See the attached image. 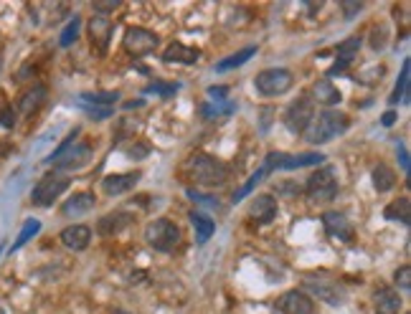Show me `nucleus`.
Wrapping results in <instances>:
<instances>
[{
	"instance_id": "nucleus-1",
	"label": "nucleus",
	"mask_w": 411,
	"mask_h": 314,
	"mask_svg": "<svg viewBox=\"0 0 411 314\" xmlns=\"http://www.w3.org/2000/svg\"><path fill=\"white\" fill-rule=\"evenodd\" d=\"M183 175L193 180L196 185H206V188H216L228 180V165L221 163L219 157L206 155V152H196L190 155L183 165Z\"/></svg>"
},
{
	"instance_id": "nucleus-2",
	"label": "nucleus",
	"mask_w": 411,
	"mask_h": 314,
	"mask_svg": "<svg viewBox=\"0 0 411 314\" xmlns=\"http://www.w3.org/2000/svg\"><path fill=\"white\" fill-rule=\"evenodd\" d=\"M350 127L348 114L336 112V109H325V112L315 114L310 127L305 130V142L310 145H328L338 134H343Z\"/></svg>"
},
{
	"instance_id": "nucleus-3",
	"label": "nucleus",
	"mask_w": 411,
	"mask_h": 314,
	"mask_svg": "<svg viewBox=\"0 0 411 314\" xmlns=\"http://www.w3.org/2000/svg\"><path fill=\"white\" fill-rule=\"evenodd\" d=\"M145 241H147V246L155 249V251L171 253V251H176V246L180 244V231H178V226L173 220L158 218V220H152V223H147Z\"/></svg>"
},
{
	"instance_id": "nucleus-4",
	"label": "nucleus",
	"mask_w": 411,
	"mask_h": 314,
	"mask_svg": "<svg viewBox=\"0 0 411 314\" xmlns=\"http://www.w3.org/2000/svg\"><path fill=\"white\" fill-rule=\"evenodd\" d=\"M305 193L312 203H330L338 195V175L333 168H320L307 177Z\"/></svg>"
},
{
	"instance_id": "nucleus-5",
	"label": "nucleus",
	"mask_w": 411,
	"mask_h": 314,
	"mask_svg": "<svg viewBox=\"0 0 411 314\" xmlns=\"http://www.w3.org/2000/svg\"><path fill=\"white\" fill-rule=\"evenodd\" d=\"M292 71L287 69H264L257 74L254 87L262 96H282L292 89Z\"/></svg>"
},
{
	"instance_id": "nucleus-6",
	"label": "nucleus",
	"mask_w": 411,
	"mask_h": 314,
	"mask_svg": "<svg viewBox=\"0 0 411 314\" xmlns=\"http://www.w3.org/2000/svg\"><path fill=\"white\" fill-rule=\"evenodd\" d=\"M71 180L69 177H61V175H46L38 180V185L33 188L31 193V203L38 208H49L54 201H59L66 190H69Z\"/></svg>"
},
{
	"instance_id": "nucleus-7",
	"label": "nucleus",
	"mask_w": 411,
	"mask_h": 314,
	"mask_svg": "<svg viewBox=\"0 0 411 314\" xmlns=\"http://www.w3.org/2000/svg\"><path fill=\"white\" fill-rule=\"evenodd\" d=\"M122 44H125V51L130 56L140 58V56H150L152 51L158 49L160 38L152 31H147V28H142V25H133V28H127L125 31Z\"/></svg>"
},
{
	"instance_id": "nucleus-8",
	"label": "nucleus",
	"mask_w": 411,
	"mask_h": 314,
	"mask_svg": "<svg viewBox=\"0 0 411 314\" xmlns=\"http://www.w3.org/2000/svg\"><path fill=\"white\" fill-rule=\"evenodd\" d=\"M312 117H315V104L307 96L292 101L285 112V127L292 134H305V130L310 127Z\"/></svg>"
},
{
	"instance_id": "nucleus-9",
	"label": "nucleus",
	"mask_w": 411,
	"mask_h": 314,
	"mask_svg": "<svg viewBox=\"0 0 411 314\" xmlns=\"http://www.w3.org/2000/svg\"><path fill=\"white\" fill-rule=\"evenodd\" d=\"M305 289L315 294L320 302L330 304V307H341L345 304V287L341 282H333V279H307L305 282Z\"/></svg>"
},
{
	"instance_id": "nucleus-10",
	"label": "nucleus",
	"mask_w": 411,
	"mask_h": 314,
	"mask_svg": "<svg viewBox=\"0 0 411 314\" xmlns=\"http://www.w3.org/2000/svg\"><path fill=\"white\" fill-rule=\"evenodd\" d=\"M89 160H92V145H89V142H74V145L66 147L59 157H54L51 163L59 170H79V168H84Z\"/></svg>"
},
{
	"instance_id": "nucleus-11",
	"label": "nucleus",
	"mask_w": 411,
	"mask_h": 314,
	"mask_svg": "<svg viewBox=\"0 0 411 314\" xmlns=\"http://www.w3.org/2000/svg\"><path fill=\"white\" fill-rule=\"evenodd\" d=\"M272 157H274V170H300V168H310V165H320L325 160L323 152H302V155L272 152Z\"/></svg>"
},
{
	"instance_id": "nucleus-12",
	"label": "nucleus",
	"mask_w": 411,
	"mask_h": 314,
	"mask_svg": "<svg viewBox=\"0 0 411 314\" xmlns=\"http://www.w3.org/2000/svg\"><path fill=\"white\" fill-rule=\"evenodd\" d=\"M112 31H114V23L107 15H99V13H97V15L89 18V38H92V46H94L97 51H107Z\"/></svg>"
},
{
	"instance_id": "nucleus-13",
	"label": "nucleus",
	"mask_w": 411,
	"mask_h": 314,
	"mask_svg": "<svg viewBox=\"0 0 411 314\" xmlns=\"http://www.w3.org/2000/svg\"><path fill=\"white\" fill-rule=\"evenodd\" d=\"M277 304H279V309H282V314H312L315 312L312 299L300 289L285 291V294L279 296Z\"/></svg>"
},
{
	"instance_id": "nucleus-14",
	"label": "nucleus",
	"mask_w": 411,
	"mask_h": 314,
	"mask_svg": "<svg viewBox=\"0 0 411 314\" xmlns=\"http://www.w3.org/2000/svg\"><path fill=\"white\" fill-rule=\"evenodd\" d=\"M323 226L325 231L333 236V239L338 241H345V244H350L353 241V226H350V220L345 218L343 213H338V211H328V213L323 215Z\"/></svg>"
},
{
	"instance_id": "nucleus-15",
	"label": "nucleus",
	"mask_w": 411,
	"mask_h": 314,
	"mask_svg": "<svg viewBox=\"0 0 411 314\" xmlns=\"http://www.w3.org/2000/svg\"><path fill=\"white\" fill-rule=\"evenodd\" d=\"M137 172H117V175H107L102 180V190L107 195H125L137 185Z\"/></svg>"
},
{
	"instance_id": "nucleus-16",
	"label": "nucleus",
	"mask_w": 411,
	"mask_h": 314,
	"mask_svg": "<svg viewBox=\"0 0 411 314\" xmlns=\"http://www.w3.org/2000/svg\"><path fill=\"white\" fill-rule=\"evenodd\" d=\"M59 239H61V244L66 246V249H71V251H84L89 246V241H92V228L76 223V226L63 228Z\"/></svg>"
},
{
	"instance_id": "nucleus-17",
	"label": "nucleus",
	"mask_w": 411,
	"mask_h": 314,
	"mask_svg": "<svg viewBox=\"0 0 411 314\" xmlns=\"http://www.w3.org/2000/svg\"><path fill=\"white\" fill-rule=\"evenodd\" d=\"M249 215H252L257 223H272L274 215H277V201H274L272 195H257L252 201V206H249Z\"/></svg>"
},
{
	"instance_id": "nucleus-18",
	"label": "nucleus",
	"mask_w": 411,
	"mask_h": 314,
	"mask_svg": "<svg viewBox=\"0 0 411 314\" xmlns=\"http://www.w3.org/2000/svg\"><path fill=\"white\" fill-rule=\"evenodd\" d=\"M358 49H361V38H358V36L348 38V41H343V44L338 46V58H336V63H333V66L328 69V76H336V74H341V71L348 69L350 61H353L355 54H358Z\"/></svg>"
},
{
	"instance_id": "nucleus-19",
	"label": "nucleus",
	"mask_w": 411,
	"mask_h": 314,
	"mask_svg": "<svg viewBox=\"0 0 411 314\" xmlns=\"http://www.w3.org/2000/svg\"><path fill=\"white\" fill-rule=\"evenodd\" d=\"M133 220H135L133 213H127V211H114V213L104 215V218L97 223V231H99L102 236H117V233L125 231Z\"/></svg>"
},
{
	"instance_id": "nucleus-20",
	"label": "nucleus",
	"mask_w": 411,
	"mask_h": 314,
	"mask_svg": "<svg viewBox=\"0 0 411 314\" xmlns=\"http://www.w3.org/2000/svg\"><path fill=\"white\" fill-rule=\"evenodd\" d=\"M401 296L391 287H384L374 294V309L376 314H399L401 312Z\"/></svg>"
},
{
	"instance_id": "nucleus-21",
	"label": "nucleus",
	"mask_w": 411,
	"mask_h": 314,
	"mask_svg": "<svg viewBox=\"0 0 411 314\" xmlns=\"http://www.w3.org/2000/svg\"><path fill=\"white\" fill-rule=\"evenodd\" d=\"M343 94L341 89L336 84L330 82V79H320V82L312 87V104H325V107H333V104H341Z\"/></svg>"
},
{
	"instance_id": "nucleus-22",
	"label": "nucleus",
	"mask_w": 411,
	"mask_h": 314,
	"mask_svg": "<svg viewBox=\"0 0 411 314\" xmlns=\"http://www.w3.org/2000/svg\"><path fill=\"white\" fill-rule=\"evenodd\" d=\"M198 58H201V51L190 49V46L180 44V41H173V44L163 51V61H168V63H196Z\"/></svg>"
},
{
	"instance_id": "nucleus-23",
	"label": "nucleus",
	"mask_w": 411,
	"mask_h": 314,
	"mask_svg": "<svg viewBox=\"0 0 411 314\" xmlns=\"http://www.w3.org/2000/svg\"><path fill=\"white\" fill-rule=\"evenodd\" d=\"M94 193H89V190H82V193H74L69 198V201L63 203V208H61V213L63 215H84V213H89V211H92V208H94Z\"/></svg>"
},
{
	"instance_id": "nucleus-24",
	"label": "nucleus",
	"mask_w": 411,
	"mask_h": 314,
	"mask_svg": "<svg viewBox=\"0 0 411 314\" xmlns=\"http://www.w3.org/2000/svg\"><path fill=\"white\" fill-rule=\"evenodd\" d=\"M272 170H274V157H272V152H269V155H266V160H264V165H262V168L257 170V172H254V175L249 177V180L244 182V185H241V188L234 193V203L244 201V198H247V195L252 193V190L257 188V185H259V182L264 180L269 172H272Z\"/></svg>"
},
{
	"instance_id": "nucleus-25",
	"label": "nucleus",
	"mask_w": 411,
	"mask_h": 314,
	"mask_svg": "<svg viewBox=\"0 0 411 314\" xmlns=\"http://www.w3.org/2000/svg\"><path fill=\"white\" fill-rule=\"evenodd\" d=\"M188 218H190V226L196 228V241H198V244H206V241L214 236L216 223L206 213H201V211H190Z\"/></svg>"
},
{
	"instance_id": "nucleus-26",
	"label": "nucleus",
	"mask_w": 411,
	"mask_h": 314,
	"mask_svg": "<svg viewBox=\"0 0 411 314\" xmlns=\"http://www.w3.org/2000/svg\"><path fill=\"white\" fill-rule=\"evenodd\" d=\"M384 218L393 220V223H401V226H409V220H411V203H409V198H399V201H393L391 206H386V211H384Z\"/></svg>"
},
{
	"instance_id": "nucleus-27",
	"label": "nucleus",
	"mask_w": 411,
	"mask_h": 314,
	"mask_svg": "<svg viewBox=\"0 0 411 314\" xmlns=\"http://www.w3.org/2000/svg\"><path fill=\"white\" fill-rule=\"evenodd\" d=\"M46 101V87H33L31 92H25L23 96H20V101H18V109L20 112L28 117V114H33L36 112L41 104Z\"/></svg>"
},
{
	"instance_id": "nucleus-28",
	"label": "nucleus",
	"mask_w": 411,
	"mask_h": 314,
	"mask_svg": "<svg viewBox=\"0 0 411 314\" xmlns=\"http://www.w3.org/2000/svg\"><path fill=\"white\" fill-rule=\"evenodd\" d=\"M236 112V104H231V101H206V104H201V109H198V114H201L203 120H216V117H228V114Z\"/></svg>"
},
{
	"instance_id": "nucleus-29",
	"label": "nucleus",
	"mask_w": 411,
	"mask_h": 314,
	"mask_svg": "<svg viewBox=\"0 0 411 314\" xmlns=\"http://www.w3.org/2000/svg\"><path fill=\"white\" fill-rule=\"evenodd\" d=\"M393 185H396V172L384 163L376 165L374 168V188L379 190V193H388Z\"/></svg>"
},
{
	"instance_id": "nucleus-30",
	"label": "nucleus",
	"mask_w": 411,
	"mask_h": 314,
	"mask_svg": "<svg viewBox=\"0 0 411 314\" xmlns=\"http://www.w3.org/2000/svg\"><path fill=\"white\" fill-rule=\"evenodd\" d=\"M254 54H257V46H247V49L236 51V54H231L228 58L216 63V71H231V69H236V66H244Z\"/></svg>"
},
{
	"instance_id": "nucleus-31",
	"label": "nucleus",
	"mask_w": 411,
	"mask_h": 314,
	"mask_svg": "<svg viewBox=\"0 0 411 314\" xmlns=\"http://www.w3.org/2000/svg\"><path fill=\"white\" fill-rule=\"evenodd\" d=\"M79 99H82V104H87V107L112 109L114 101L120 99V92H99V94H82Z\"/></svg>"
},
{
	"instance_id": "nucleus-32",
	"label": "nucleus",
	"mask_w": 411,
	"mask_h": 314,
	"mask_svg": "<svg viewBox=\"0 0 411 314\" xmlns=\"http://www.w3.org/2000/svg\"><path fill=\"white\" fill-rule=\"evenodd\" d=\"M409 71H411V61L406 58L404 66H401V76L396 87H393V94H391V104H399L401 99H409Z\"/></svg>"
},
{
	"instance_id": "nucleus-33",
	"label": "nucleus",
	"mask_w": 411,
	"mask_h": 314,
	"mask_svg": "<svg viewBox=\"0 0 411 314\" xmlns=\"http://www.w3.org/2000/svg\"><path fill=\"white\" fill-rule=\"evenodd\" d=\"M36 233H41V220H36V218H28L23 223V228H20V233H18V239H16V244L11 246V251H18V249H23L28 241L36 236Z\"/></svg>"
},
{
	"instance_id": "nucleus-34",
	"label": "nucleus",
	"mask_w": 411,
	"mask_h": 314,
	"mask_svg": "<svg viewBox=\"0 0 411 314\" xmlns=\"http://www.w3.org/2000/svg\"><path fill=\"white\" fill-rule=\"evenodd\" d=\"M79 31H82V18L74 15V18L66 23V28L61 31V36H59V46H61V49H69L76 38H79Z\"/></svg>"
},
{
	"instance_id": "nucleus-35",
	"label": "nucleus",
	"mask_w": 411,
	"mask_h": 314,
	"mask_svg": "<svg viewBox=\"0 0 411 314\" xmlns=\"http://www.w3.org/2000/svg\"><path fill=\"white\" fill-rule=\"evenodd\" d=\"M178 92V84H150V87H145V94H158V96H171Z\"/></svg>"
},
{
	"instance_id": "nucleus-36",
	"label": "nucleus",
	"mask_w": 411,
	"mask_h": 314,
	"mask_svg": "<svg viewBox=\"0 0 411 314\" xmlns=\"http://www.w3.org/2000/svg\"><path fill=\"white\" fill-rule=\"evenodd\" d=\"M185 193H188V198L193 203H201V206H209V208H219V201L211 198V195H203V193H198V190H193V188H188Z\"/></svg>"
},
{
	"instance_id": "nucleus-37",
	"label": "nucleus",
	"mask_w": 411,
	"mask_h": 314,
	"mask_svg": "<svg viewBox=\"0 0 411 314\" xmlns=\"http://www.w3.org/2000/svg\"><path fill=\"white\" fill-rule=\"evenodd\" d=\"M0 127H6V130L16 127V109L8 104H0Z\"/></svg>"
},
{
	"instance_id": "nucleus-38",
	"label": "nucleus",
	"mask_w": 411,
	"mask_h": 314,
	"mask_svg": "<svg viewBox=\"0 0 411 314\" xmlns=\"http://www.w3.org/2000/svg\"><path fill=\"white\" fill-rule=\"evenodd\" d=\"M393 279H396V284H399L401 289H409L411 287V266H401V269H396Z\"/></svg>"
},
{
	"instance_id": "nucleus-39",
	"label": "nucleus",
	"mask_w": 411,
	"mask_h": 314,
	"mask_svg": "<svg viewBox=\"0 0 411 314\" xmlns=\"http://www.w3.org/2000/svg\"><path fill=\"white\" fill-rule=\"evenodd\" d=\"M84 107V112L92 117L94 122H102V120H109L112 117V109H102V107H87V104H82Z\"/></svg>"
},
{
	"instance_id": "nucleus-40",
	"label": "nucleus",
	"mask_w": 411,
	"mask_h": 314,
	"mask_svg": "<svg viewBox=\"0 0 411 314\" xmlns=\"http://www.w3.org/2000/svg\"><path fill=\"white\" fill-rule=\"evenodd\" d=\"M371 46H374L376 51H381L386 46V31H384V28H374V33H371Z\"/></svg>"
},
{
	"instance_id": "nucleus-41",
	"label": "nucleus",
	"mask_w": 411,
	"mask_h": 314,
	"mask_svg": "<svg viewBox=\"0 0 411 314\" xmlns=\"http://www.w3.org/2000/svg\"><path fill=\"white\" fill-rule=\"evenodd\" d=\"M361 11H363V3H343V15H345V20H353Z\"/></svg>"
},
{
	"instance_id": "nucleus-42",
	"label": "nucleus",
	"mask_w": 411,
	"mask_h": 314,
	"mask_svg": "<svg viewBox=\"0 0 411 314\" xmlns=\"http://www.w3.org/2000/svg\"><path fill=\"white\" fill-rule=\"evenodd\" d=\"M228 94V87H209V96L211 101H223Z\"/></svg>"
},
{
	"instance_id": "nucleus-43",
	"label": "nucleus",
	"mask_w": 411,
	"mask_h": 314,
	"mask_svg": "<svg viewBox=\"0 0 411 314\" xmlns=\"http://www.w3.org/2000/svg\"><path fill=\"white\" fill-rule=\"evenodd\" d=\"M399 160H401V168H404V172L409 175V152H406L404 142H399Z\"/></svg>"
},
{
	"instance_id": "nucleus-44",
	"label": "nucleus",
	"mask_w": 411,
	"mask_h": 314,
	"mask_svg": "<svg viewBox=\"0 0 411 314\" xmlns=\"http://www.w3.org/2000/svg\"><path fill=\"white\" fill-rule=\"evenodd\" d=\"M393 122H396V112H386L384 117H381V125L384 127H391Z\"/></svg>"
},
{
	"instance_id": "nucleus-45",
	"label": "nucleus",
	"mask_w": 411,
	"mask_h": 314,
	"mask_svg": "<svg viewBox=\"0 0 411 314\" xmlns=\"http://www.w3.org/2000/svg\"><path fill=\"white\" fill-rule=\"evenodd\" d=\"M120 6V3H94V11H114V8Z\"/></svg>"
},
{
	"instance_id": "nucleus-46",
	"label": "nucleus",
	"mask_w": 411,
	"mask_h": 314,
	"mask_svg": "<svg viewBox=\"0 0 411 314\" xmlns=\"http://www.w3.org/2000/svg\"><path fill=\"white\" fill-rule=\"evenodd\" d=\"M127 155L130 157H142V155H147V147H130Z\"/></svg>"
},
{
	"instance_id": "nucleus-47",
	"label": "nucleus",
	"mask_w": 411,
	"mask_h": 314,
	"mask_svg": "<svg viewBox=\"0 0 411 314\" xmlns=\"http://www.w3.org/2000/svg\"><path fill=\"white\" fill-rule=\"evenodd\" d=\"M0 71H3V58H0Z\"/></svg>"
},
{
	"instance_id": "nucleus-48",
	"label": "nucleus",
	"mask_w": 411,
	"mask_h": 314,
	"mask_svg": "<svg viewBox=\"0 0 411 314\" xmlns=\"http://www.w3.org/2000/svg\"><path fill=\"white\" fill-rule=\"evenodd\" d=\"M0 314H3V312H0Z\"/></svg>"
}]
</instances>
